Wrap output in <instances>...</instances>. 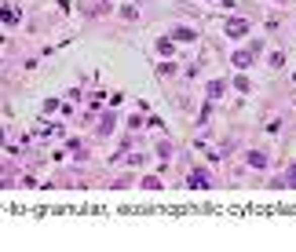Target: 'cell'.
Masks as SVG:
<instances>
[{
	"label": "cell",
	"instance_id": "3957f363",
	"mask_svg": "<svg viewBox=\"0 0 296 252\" xmlns=\"http://www.w3.org/2000/svg\"><path fill=\"white\" fill-rule=\"evenodd\" d=\"M245 165H249V168H267L271 157L263 154V150H249V154H245Z\"/></svg>",
	"mask_w": 296,
	"mask_h": 252
},
{
	"label": "cell",
	"instance_id": "6da1fadb",
	"mask_svg": "<svg viewBox=\"0 0 296 252\" xmlns=\"http://www.w3.org/2000/svg\"><path fill=\"white\" fill-rule=\"evenodd\" d=\"M256 52H260V44H253V48H245V52H234V55H230V62H234L238 70H249V66L256 62Z\"/></svg>",
	"mask_w": 296,
	"mask_h": 252
},
{
	"label": "cell",
	"instance_id": "5b68a950",
	"mask_svg": "<svg viewBox=\"0 0 296 252\" xmlns=\"http://www.w3.org/2000/svg\"><path fill=\"white\" fill-rule=\"evenodd\" d=\"M0 22H4V26H15V22H19V8H0Z\"/></svg>",
	"mask_w": 296,
	"mask_h": 252
},
{
	"label": "cell",
	"instance_id": "4fadbf2b",
	"mask_svg": "<svg viewBox=\"0 0 296 252\" xmlns=\"http://www.w3.org/2000/svg\"><path fill=\"white\" fill-rule=\"evenodd\" d=\"M0 146H4V128H0Z\"/></svg>",
	"mask_w": 296,
	"mask_h": 252
},
{
	"label": "cell",
	"instance_id": "52a82bcc",
	"mask_svg": "<svg viewBox=\"0 0 296 252\" xmlns=\"http://www.w3.org/2000/svg\"><path fill=\"white\" fill-rule=\"evenodd\" d=\"M223 91H227V84H223V81H209V99H220Z\"/></svg>",
	"mask_w": 296,
	"mask_h": 252
},
{
	"label": "cell",
	"instance_id": "9c48e42d",
	"mask_svg": "<svg viewBox=\"0 0 296 252\" xmlns=\"http://www.w3.org/2000/svg\"><path fill=\"white\" fill-rule=\"evenodd\" d=\"M234 88H238V91H249L253 84H249V77H245V73H238V77H234Z\"/></svg>",
	"mask_w": 296,
	"mask_h": 252
},
{
	"label": "cell",
	"instance_id": "7a4b0ae2",
	"mask_svg": "<svg viewBox=\"0 0 296 252\" xmlns=\"http://www.w3.org/2000/svg\"><path fill=\"white\" fill-rule=\"evenodd\" d=\"M223 33H227L230 40H241V37L249 33V22H245V19H230V22L223 26Z\"/></svg>",
	"mask_w": 296,
	"mask_h": 252
},
{
	"label": "cell",
	"instance_id": "30bf717a",
	"mask_svg": "<svg viewBox=\"0 0 296 252\" xmlns=\"http://www.w3.org/2000/svg\"><path fill=\"white\" fill-rule=\"evenodd\" d=\"M271 66H274V70H282V66H285V55H282V52H274V55H271Z\"/></svg>",
	"mask_w": 296,
	"mask_h": 252
},
{
	"label": "cell",
	"instance_id": "7c38bea8",
	"mask_svg": "<svg viewBox=\"0 0 296 252\" xmlns=\"http://www.w3.org/2000/svg\"><path fill=\"white\" fill-rule=\"evenodd\" d=\"M285 183H289V186H296V165L289 168V176H285Z\"/></svg>",
	"mask_w": 296,
	"mask_h": 252
},
{
	"label": "cell",
	"instance_id": "277c9868",
	"mask_svg": "<svg viewBox=\"0 0 296 252\" xmlns=\"http://www.w3.org/2000/svg\"><path fill=\"white\" fill-rule=\"evenodd\" d=\"M186 186H201V190H205V186H212V179H209V172H190V176H186Z\"/></svg>",
	"mask_w": 296,
	"mask_h": 252
},
{
	"label": "cell",
	"instance_id": "8fae6325",
	"mask_svg": "<svg viewBox=\"0 0 296 252\" xmlns=\"http://www.w3.org/2000/svg\"><path fill=\"white\" fill-rule=\"evenodd\" d=\"M172 37H176V40H194V29H176Z\"/></svg>",
	"mask_w": 296,
	"mask_h": 252
},
{
	"label": "cell",
	"instance_id": "8992f818",
	"mask_svg": "<svg viewBox=\"0 0 296 252\" xmlns=\"http://www.w3.org/2000/svg\"><path fill=\"white\" fill-rule=\"evenodd\" d=\"M158 55H165V59H168V55H176V44L168 40V37H165V40H158Z\"/></svg>",
	"mask_w": 296,
	"mask_h": 252
},
{
	"label": "cell",
	"instance_id": "ba28073f",
	"mask_svg": "<svg viewBox=\"0 0 296 252\" xmlns=\"http://www.w3.org/2000/svg\"><path fill=\"white\" fill-rule=\"evenodd\" d=\"M110 128H114V114H106L103 124H99V135H110Z\"/></svg>",
	"mask_w": 296,
	"mask_h": 252
}]
</instances>
